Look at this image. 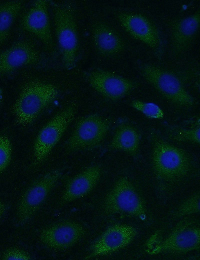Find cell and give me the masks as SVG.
Listing matches in <instances>:
<instances>
[{"label":"cell","instance_id":"21","mask_svg":"<svg viewBox=\"0 0 200 260\" xmlns=\"http://www.w3.org/2000/svg\"><path fill=\"white\" fill-rule=\"evenodd\" d=\"M166 131L169 137L174 140L200 144V128L199 126L192 128L170 126L166 129Z\"/></svg>","mask_w":200,"mask_h":260},{"label":"cell","instance_id":"17","mask_svg":"<svg viewBox=\"0 0 200 260\" xmlns=\"http://www.w3.org/2000/svg\"><path fill=\"white\" fill-rule=\"evenodd\" d=\"M47 0H37L24 16L22 26L26 31L33 34L48 47L53 46Z\"/></svg>","mask_w":200,"mask_h":260},{"label":"cell","instance_id":"2","mask_svg":"<svg viewBox=\"0 0 200 260\" xmlns=\"http://www.w3.org/2000/svg\"><path fill=\"white\" fill-rule=\"evenodd\" d=\"M58 88L52 84L31 80L22 88L12 108L16 122L21 126H28L58 95Z\"/></svg>","mask_w":200,"mask_h":260},{"label":"cell","instance_id":"14","mask_svg":"<svg viewBox=\"0 0 200 260\" xmlns=\"http://www.w3.org/2000/svg\"><path fill=\"white\" fill-rule=\"evenodd\" d=\"M200 11L174 21L170 26V48L172 55L179 56L190 48L198 34Z\"/></svg>","mask_w":200,"mask_h":260},{"label":"cell","instance_id":"1","mask_svg":"<svg viewBox=\"0 0 200 260\" xmlns=\"http://www.w3.org/2000/svg\"><path fill=\"white\" fill-rule=\"evenodd\" d=\"M151 138L152 165L156 178L160 182L172 183L186 176L191 169L188 154L156 132L151 134Z\"/></svg>","mask_w":200,"mask_h":260},{"label":"cell","instance_id":"16","mask_svg":"<svg viewBox=\"0 0 200 260\" xmlns=\"http://www.w3.org/2000/svg\"><path fill=\"white\" fill-rule=\"evenodd\" d=\"M40 58V54L32 44L26 40L17 42L0 52V75L36 64Z\"/></svg>","mask_w":200,"mask_h":260},{"label":"cell","instance_id":"5","mask_svg":"<svg viewBox=\"0 0 200 260\" xmlns=\"http://www.w3.org/2000/svg\"><path fill=\"white\" fill-rule=\"evenodd\" d=\"M56 34L64 66L68 70L76 66L78 36L72 6L52 3Z\"/></svg>","mask_w":200,"mask_h":260},{"label":"cell","instance_id":"22","mask_svg":"<svg viewBox=\"0 0 200 260\" xmlns=\"http://www.w3.org/2000/svg\"><path fill=\"white\" fill-rule=\"evenodd\" d=\"M130 105L148 118L160 120L164 118V114L162 109L157 104L149 102L134 100Z\"/></svg>","mask_w":200,"mask_h":260},{"label":"cell","instance_id":"19","mask_svg":"<svg viewBox=\"0 0 200 260\" xmlns=\"http://www.w3.org/2000/svg\"><path fill=\"white\" fill-rule=\"evenodd\" d=\"M140 136L136 129L128 124H121L116 128L108 148L122 151L138 158Z\"/></svg>","mask_w":200,"mask_h":260},{"label":"cell","instance_id":"9","mask_svg":"<svg viewBox=\"0 0 200 260\" xmlns=\"http://www.w3.org/2000/svg\"><path fill=\"white\" fill-rule=\"evenodd\" d=\"M110 128L108 122L97 114L81 118L66 142L71 151L90 150L98 146L103 141Z\"/></svg>","mask_w":200,"mask_h":260},{"label":"cell","instance_id":"3","mask_svg":"<svg viewBox=\"0 0 200 260\" xmlns=\"http://www.w3.org/2000/svg\"><path fill=\"white\" fill-rule=\"evenodd\" d=\"M136 67L143 78L173 104L182 108L194 105V98L171 72L147 62H138Z\"/></svg>","mask_w":200,"mask_h":260},{"label":"cell","instance_id":"26","mask_svg":"<svg viewBox=\"0 0 200 260\" xmlns=\"http://www.w3.org/2000/svg\"><path fill=\"white\" fill-rule=\"evenodd\" d=\"M5 210V205L1 201H0V218L4 214Z\"/></svg>","mask_w":200,"mask_h":260},{"label":"cell","instance_id":"11","mask_svg":"<svg viewBox=\"0 0 200 260\" xmlns=\"http://www.w3.org/2000/svg\"><path fill=\"white\" fill-rule=\"evenodd\" d=\"M88 84L98 94L112 100H120L136 89V82L102 69H95L84 74Z\"/></svg>","mask_w":200,"mask_h":260},{"label":"cell","instance_id":"27","mask_svg":"<svg viewBox=\"0 0 200 260\" xmlns=\"http://www.w3.org/2000/svg\"><path fill=\"white\" fill-rule=\"evenodd\" d=\"M3 99V92L2 89L0 88V106L2 102Z\"/></svg>","mask_w":200,"mask_h":260},{"label":"cell","instance_id":"25","mask_svg":"<svg viewBox=\"0 0 200 260\" xmlns=\"http://www.w3.org/2000/svg\"><path fill=\"white\" fill-rule=\"evenodd\" d=\"M1 258L5 260H30L31 259V256L22 250L10 248L4 252Z\"/></svg>","mask_w":200,"mask_h":260},{"label":"cell","instance_id":"12","mask_svg":"<svg viewBox=\"0 0 200 260\" xmlns=\"http://www.w3.org/2000/svg\"><path fill=\"white\" fill-rule=\"evenodd\" d=\"M137 234V230L132 226L120 224L110 226L91 245L87 258L120 250L129 245Z\"/></svg>","mask_w":200,"mask_h":260},{"label":"cell","instance_id":"23","mask_svg":"<svg viewBox=\"0 0 200 260\" xmlns=\"http://www.w3.org/2000/svg\"><path fill=\"white\" fill-rule=\"evenodd\" d=\"M200 194L198 191L185 200L173 214L175 218H182L196 214L200 211Z\"/></svg>","mask_w":200,"mask_h":260},{"label":"cell","instance_id":"24","mask_svg":"<svg viewBox=\"0 0 200 260\" xmlns=\"http://www.w3.org/2000/svg\"><path fill=\"white\" fill-rule=\"evenodd\" d=\"M12 146L9 138L0 136V174L8 166L12 158Z\"/></svg>","mask_w":200,"mask_h":260},{"label":"cell","instance_id":"13","mask_svg":"<svg viewBox=\"0 0 200 260\" xmlns=\"http://www.w3.org/2000/svg\"><path fill=\"white\" fill-rule=\"evenodd\" d=\"M91 34L94 46L102 56L114 58L126 50V42L122 36L104 20H97L92 22Z\"/></svg>","mask_w":200,"mask_h":260},{"label":"cell","instance_id":"10","mask_svg":"<svg viewBox=\"0 0 200 260\" xmlns=\"http://www.w3.org/2000/svg\"><path fill=\"white\" fill-rule=\"evenodd\" d=\"M62 174L60 170H52L26 190L19 201L17 208V221L20 225L26 224L33 217Z\"/></svg>","mask_w":200,"mask_h":260},{"label":"cell","instance_id":"4","mask_svg":"<svg viewBox=\"0 0 200 260\" xmlns=\"http://www.w3.org/2000/svg\"><path fill=\"white\" fill-rule=\"evenodd\" d=\"M102 208L108 215L120 214L145 220L144 202L126 176L119 178L104 198Z\"/></svg>","mask_w":200,"mask_h":260},{"label":"cell","instance_id":"15","mask_svg":"<svg viewBox=\"0 0 200 260\" xmlns=\"http://www.w3.org/2000/svg\"><path fill=\"white\" fill-rule=\"evenodd\" d=\"M85 234L78 223L64 221L53 224L42 230L40 238L46 246L52 249L64 250L77 243Z\"/></svg>","mask_w":200,"mask_h":260},{"label":"cell","instance_id":"6","mask_svg":"<svg viewBox=\"0 0 200 260\" xmlns=\"http://www.w3.org/2000/svg\"><path fill=\"white\" fill-rule=\"evenodd\" d=\"M114 14L126 33L148 46L158 58L162 57L165 46L163 36L150 18L138 12L124 10H116Z\"/></svg>","mask_w":200,"mask_h":260},{"label":"cell","instance_id":"18","mask_svg":"<svg viewBox=\"0 0 200 260\" xmlns=\"http://www.w3.org/2000/svg\"><path fill=\"white\" fill-rule=\"evenodd\" d=\"M102 174L100 164L91 165L75 176L66 184L62 200L69 202L88 194L96 186Z\"/></svg>","mask_w":200,"mask_h":260},{"label":"cell","instance_id":"8","mask_svg":"<svg viewBox=\"0 0 200 260\" xmlns=\"http://www.w3.org/2000/svg\"><path fill=\"white\" fill-rule=\"evenodd\" d=\"M200 247V228L191 220H184L178 224L164 238L158 242L148 253L182 254L198 250Z\"/></svg>","mask_w":200,"mask_h":260},{"label":"cell","instance_id":"7","mask_svg":"<svg viewBox=\"0 0 200 260\" xmlns=\"http://www.w3.org/2000/svg\"><path fill=\"white\" fill-rule=\"evenodd\" d=\"M76 109L75 104H70L54 116L40 130L33 147L36 164L42 163L60 141L74 120Z\"/></svg>","mask_w":200,"mask_h":260},{"label":"cell","instance_id":"20","mask_svg":"<svg viewBox=\"0 0 200 260\" xmlns=\"http://www.w3.org/2000/svg\"><path fill=\"white\" fill-rule=\"evenodd\" d=\"M20 0L0 4V44L8 38L12 26L22 8Z\"/></svg>","mask_w":200,"mask_h":260}]
</instances>
